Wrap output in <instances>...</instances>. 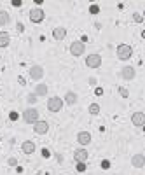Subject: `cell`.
<instances>
[{
  "label": "cell",
  "instance_id": "obj_13",
  "mask_svg": "<svg viewBox=\"0 0 145 175\" xmlns=\"http://www.w3.org/2000/svg\"><path fill=\"white\" fill-rule=\"evenodd\" d=\"M131 166H135V168H143L145 166V156L143 154H135V156H133Z\"/></svg>",
  "mask_w": 145,
  "mask_h": 175
},
{
  "label": "cell",
  "instance_id": "obj_11",
  "mask_svg": "<svg viewBox=\"0 0 145 175\" xmlns=\"http://www.w3.org/2000/svg\"><path fill=\"white\" fill-rule=\"evenodd\" d=\"M131 124L136 128H143L145 126V114L143 112H135L131 116Z\"/></svg>",
  "mask_w": 145,
  "mask_h": 175
},
{
  "label": "cell",
  "instance_id": "obj_2",
  "mask_svg": "<svg viewBox=\"0 0 145 175\" xmlns=\"http://www.w3.org/2000/svg\"><path fill=\"white\" fill-rule=\"evenodd\" d=\"M23 121L26 123V124H33L39 121V110L35 109V107H28L26 110L23 112Z\"/></svg>",
  "mask_w": 145,
  "mask_h": 175
},
{
  "label": "cell",
  "instance_id": "obj_25",
  "mask_svg": "<svg viewBox=\"0 0 145 175\" xmlns=\"http://www.w3.org/2000/svg\"><path fill=\"white\" fill-rule=\"evenodd\" d=\"M89 12H91V14H98V12H100V7L93 4V5L89 7Z\"/></svg>",
  "mask_w": 145,
  "mask_h": 175
},
{
  "label": "cell",
  "instance_id": "obj_5",
  "mask_svg": "<svg viewBox=\"0 0 145 175\" xmlns=\"http://www.w3.org/2000/svg\"><path fill=\"white\" fill-rule=\"evenodd\" d=\"M30 21L32 23H42L44 18H46V12H44V9L40 7H33V9H30Z\"/></svg>",
  "mask_w": 145,
  "mask_h": 175
},
{
  "label": "cell",
  "instance_id": "obj_34",
  "mask_svg": "<svg viewBox=\"0 0 145 175\" xmlns=\"http://www.w3.org/2000/svg\"><path fill=\"white\" fill-rule=\"evenodd\" d=\"M42 2H44V0H35V4H42Z\"/></svg>",
  "mask_w": 145,
  "mask_h": 175
},
{
  "label": "cell",
  "instance_id": "obj_9",
  "mask_svg": "<svg viewBox=\"0 0 145 175\" xmlns=\"http://www.w3.org/2000/svg\"><path fill=\"white\" fill-rule=\"evenodd\" d=\"M121 77H123L124 81H133V79L136 77V70H135V67H129V65L123 67V70H121Z\"/></svg>",
  "mask_w": 145,
  "mask_h": 175
},
{
  "label": "cell",
  "instance_id": "obj_23",
  "mask_svg": "<svg viewBox=\"0 0 145 175\" xmlns=\"http://www.w3.org/2000/svg\"><path fill=\"white\" fill-rule=\"evenodd\" d=\"M119 95H121L123 98H128L129 96V91L126 89V88H119Z\"/></svg>",
  "mask_w": 145,
  "mask_h": 175
},
{
  "label": "cell",
  "instance_id": "obj_3",
  "mask_svg": "<svg viewBox=\"0 0 145 175\" xmlns=\"http://www.w3.org/2000/svg\"><path fill=\"white\" fill-rule=\"evenodd\" d=\"M63 105H65V102H63L60 96H51L47 100V110L49 112H60L63 109Z\"/></svg>",
  "mask_w": 145,
  "mask_h": 175
},
{
  "label": "cell",
  "instance_id": "obj_31",
  "mask_svg": "<svg viewBox=\"0 0 145 175\" xmlns=\"http://www.w3.org/2000/svg\"><path fill=\"white\" fill-rule=\"evenodd\" d=\"M42 156H44V158H49V156H51V151L44 147V149H42Z\"/></svg>",
  "mask_w": 145,
  "mask_h": 175
},
{
  "label": "cell",
  "instance_id": "obj_19",
  "mask_svg": "<svg viewBox=\"0 0 145 175\" xmlns=\"http://www.w3.org/2000/svg\"><path fill=\"white\" fill-rule=\"evenodd\" d=\"M47 84H39V86H37V88H35V95H37V96H46V95H47Z\"/></svg>",
  "mask_w": 145,
  "mask_h": 175
},
{
  "label": "cell",
  "instance_id": "obj_24",
  "mask_svg": "<svg viewBox=\"0 0 145 175\" xmlns=\"http://www.w3.org/2000/svg\"><path fill=\"white\" fill-rule=\"evenodd\" d=\"M18 117H19V114H18L16 110H12L11 114H9V119H11V121H18Z\"/></svg>",
  "mask_w": 145,
  "mask_h": 175
},
{
  "label": "cell",
  "instance_id": "obj_20",
  "mask_svg": "<svg viewBox=\"0 0 145 175\" xmlns=\"http://www.w3.org/2000/svg\"><path fill=\"white\" fill-rule=\"evenodd\" d=\"M100 110H102V109H100V105H98V103H91L89 109H88V112H89L91 116H98Z\"/></svg>",
  "mask_w": 145,
  "mask_h": 175
},
{
  "label": "cell",
  "instance_id": "obj_4",
  "mask_svg": "<svg viewBox=\"0 0 145 175\" xmlns=\"http://www.w3.org/2000/svg\"><path fill=\"white\" fill-rule=\"evenodd\" d=\"M84 63H86V67H88V68H100V67H102V56L96 54V53L88 54Z\"/></svg>",
  "mask_w": 145,
  "mask_h": 175
},
{
  "label": "cell",
  "instance_id": "obj_33",
  "mask_svg": "<svg viewBox=\"0 0 145 175\" xmlns=\"http://www.w3.org/2000/svg\"><path fill=\"white\" fill-rule=\"evenodd\" d=\"M95 93H96V96H102V95H103V89H100V88H98Z\"/></svg>",
  "mask_w": 145,
  "mask_h": 175
},
{
  "label": "cell",
  "instance_id": "obj_6",
  "mask_svg": "<svg viewBox=\"0 0 145 175\" xmlns=\"http://www.w3.org/2000/svg\"><path fill=\"white\" fill-rule=\"evenodd\" d=\"M84 51H86V44L81 40H75L70 44V54L72 56H82Z\"/></svg>",
  "mask_w": 145,
  "mask_h": 175
},
{
  "label": "cell",
  "instance_id": "obj_17",
  "mask_svg": "<svg viewBox=\"0 0 145 175\" xmlns=\"http://www.w3.org/2000/svg\"><path fill=\"white\" fill-rule=\"evenodd\" d=\"M11 44V35L7 32H0V47H7Z\"/></svg>",
  "mask_w": 145,
  "mask_h": 175
},
{
  "label": "cell",
  "instance_id": "obj_15",
  "mask_svg": "<svg viewBox=\"0 0 145 175\" xmlns=\"http://www.w3.org/2000/svg\"><path fill=\"white\" fill-rule=\"evenodd\" d=\"M21 151L25 154H33L35 152V144L32 140H25V142L21 144Z\"/></svg>",
  "mask_w": 145,
  "mask_h": 175
},
{
  "label": "cell",
  "instance_id": "obj_26",
  "mask_svg": "<svg viewBox=\"0 0 145 175\" xmlns=\"http://www.w3.org/2000/svg\"><path fill=\"white\" fill-rule=\"evenodd\" d=\"M11 5L12 7H21L23 5V0H11Z\"/></svg>",
  "mask_w": 145,
  "mask_h": 175
},
{
  "label": "cell",
  "instance_id": "obj_29",
  "mask_svg": "<svg viewBox=\"0 0 145 175\" xmlns=\"http://www.w3.org/2000/svg\"><path fill=\"white\" fill-rule=\"evenodd\" d=\"M7 163H9L11 166H18V159H16V158H9V161H7Z\"/></svg>",
  "mask_w": 145,
  "mask_h": 175
},
{
  "label": "cell",
  "instance_id": "obj_18",
  "mask_svg": "<svg viewBox=\"0 0 145 175\" xmlns=\"http://www.w3.org/2000/svg\"><path fill=\"white\" fill-rule=\"evenodd\" d=\"M11 23V16L7 11H0V26H7Z\"/></svg>",
  "mask_w": 145,
  "mask_h": 175
},
{
  "label": "cell",
  "instance_id": "obj_30",
  "mask_svg": "<svg viewBox=\"0 0 145 175\" xmlns=\"http://www.w3.org/2000/svg\"><path fill=\"white\" fill-rule=\"evenodd\" d=\"M16 30H18L19 33H23V32H25V25H23V23H18V25H16Z\"/></svg>",
  "mask_w": 145,
  "mask_h": 175
},
{
  "label": "cell",
  "instance_id": "obj_22",
  "mask_svg": "<svg viewBox=\"0 0 145 175\" xmlns=\"http://www.w3.org/2000/svg\"><path fill=\"white\" fill-rule=\"evenodd\" d=\"M133 21H135V23H142V21H143L142 14H140V12H133Z\"/></svg>",
  "mask_w": 145,
  "mask_h": 175
},
{
  "label": "cell",
  "instance_id": "obj_21",
  "mask_svg": "<svg viewBox=\"0 0 145 175\" xmlns=\"http://www.w3.org/2000/svg\"><path fill=\"white\" fill-rule=\"evenodd\" d=\"M37 98H39V96H37L35 93H30V95L26 96V102H28L30 105H35V103H37Z\"/></svg>",
  "mask_w": 145,
  "mask_h": 175
},
{
  "label": "cell",
  "instance_id": "obj_28",
  "mask_svg": "<svg viewBox=\"0 0 145 175\" xmlns=\"http://www.w3.org/2000/svg\"><path fill=\"white\" fill-rule=\"evenodd\" d=\"M102 168H103V170H109V168H110V161L103 159V161H102Z\"/></svg>",
  "mask_w": 145,
  "mask_h": 175
},
{
  "label": "cell",
  "instance_id": "obj_10",
  "mask_svg": "<svg viewBox=\"0 0 145 175\" xmlns=\"http://www.w3.org/2000/svg\"><path fill=\"white\" fill-rule=\"evenodd\" d=\"M88 158H89V152H88L84 147H81V149H75V151H74V159H75L77 163H86V161H88Z\"/></svg>",
  "mask_w": 145,
  "mask_h": 175
},
{
  "label": "cell",
  "instance_id": "obj_12",
  "mask_svg": "<svg viewBox=\"0 0 145 175\" xmlns=\"http://www.w3.org/2000/svg\"><path fill=\"white\" fill-rule=\"evenodd\" d=\"M77 142H79L81 145H88V144H91V133L89 131H79L77 133Z\"/></svg>",
  "mask_w": 145,
  "mask_h": 175
},
{
  "label": "cell",
  "instance_id": "obj_16",
  "mask_svg": "<svg viewBox=\"0 0 145 175\" xmlns=\"http://www.w3.org/2000/svg\"><path fill=\"white\" fill-rule=\"evenodd\" d=\"M77 100H79V96H77V93H74V91H67V95L63 98V102L67 105H75Z\"/></svg>",
  "mask_w": 145,
  "mask_h": 175
},
{
  "label": "cell",
  "instance_id": "obj_8",
  "mask_svg": "<svg viewBox=\"0 0 145 175\" xmlns=\"http://www.w3.org/2000/svg\"><path fill=\"white\" fill-rule=\"evenodd\" d=\"M33 131L37 133V135H46V133L49 131V123L39 119L37 123H33Z\"/></svg>",
  "mask_w": 145,
  "mask_h": 175
},
{
  "label": "cell",
  "instance_id": "obj_14",
  "mask_svg": "<svg viewBox=\"0 0 145 175\" xmlns=\"http://www.w3.org/2000/svg\"><path fill=\"white\" fill-rule=\"evenodd\" d=\"M53 37H54V40H58V42L65 40V37H67V28H63V26L54 28V30H53Z\"/></svg>",
  "mask_w": 145,
  "mask_h": 175
},
{
  "label": "cell",
  "instance_id": "obj_32",
  "mask_svg": "<svg viewBox=\"0 0 145 175\" xmlns=\"http://www.w3.org/2000/svg\"><path fill=\"white\" fill-rule=\"evenodd\" d=\"M54 158H56V161H58L60 165L63 163V156H61V154H54Z\"/></svg>",
  "mask_w": 145,
  "mask_h": 175
},
{
  "label": "cell",
  "instance_id": "obj_27",
  "mask_svg": "<svg viewBox=\"0 0 145 175\" xmlns=\"http://www.w3.org/2000/svg\"><path fill=\"white\" fill-rule=\"evenodd\" d=\"M77 172H86V163H77Z\"/></svg>",
  "mask_w": 145,
  "mask_h": 175
},
{
  "label": "cell",
  "instance_id": "obj_1",
  "mask_svg": "<svg viewBox=\"0 0 145 175\" xmlns=\"http://www.w3.org/2000/svg\"><path fill=\"white\" fill-rule=\"evenodd\" d=\"M117 58L121 61H126V60H129L133 56V47L131 46H128V44H119L117 46Z\"/></svg>",
  "mask_w": 145,
  "mask_h": 175
},
{
  "label": "cell",
  "instance_id": "obj_7",
  "mask_svg": "<svg viewBox=\"0 0 145 175\" xmlns=\"http://www.w3.org/2000/svg\"><path fill=\"white\" fill-rule=\"evenodd\" d=\"M42 77H44L42 65H32V67H30V79H32V81H40Z\"/></svg>",
  "mask_w": 145,
  "mask_h": 175
},
{
  "label": "cell",
  "instance_id": "obj_35",
  "mask_svg": "<svg viewBox=\"0 0 145 175\" xmlns=\"http://www.w3.org/2000/svg\"><path fill=\"white\" fill-rule=\"evenodd\" d=\"M89 2H95V0H89Z\"/></svg>",
  "mask_w": 145,
  "mask_h": 175
}]
</instances>
